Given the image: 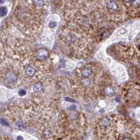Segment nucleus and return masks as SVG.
I'll return each mask as SVG.
<instances>
[{"label":"nucleus","mask_w":140,"mask_h":140,"mask_svg":"<svg viewBox=\"0 0 140 140\" xmlns=\"http://www.w3.org/2000/svg\"><path fill=\"white\" fill-rule=\"evenodd\" d=\"M1 74H4L2 78H4L5 82L11 85H15L18 81V73L14 69H8L6 70L2 71Z\"/></svg>","instance_id":"f03ea898"},{"label":"nucleus","mask_w":140,"mask_h":140,"mask_svg":"<svg viewBox=\"0 0 140 140\" xmlns=\"http://www.w3.org/2000/svg\"><path fill=\"white\" fill-rule=\"evenodd\" d=\"M116 117L113 116H105L99 120L97 128L101 136L111 135L116 127Z\"/></svg>","instance_id":"f257e3e1"},{"label":"nucleus","mask_w":140,"mask_h":140,"mask_svg":"<svg viewBox=\"0 0 140 140\" xmlns=\"http://www.w3.org/2000/svg\"><path fill=\"white\" fill-rule=\"evenodd\" d=\"M118 4L115 0H108L106 3V8L111 13L116 12L118 10Z\"/></svg>","instance_id":"20e7f679"},{"label":"nucleus","mask_w":140,"mask_h":140,"mask_svg":"<svg viewBox=\"0 0 140 140\" xmlns=\"http://www.w3.org/2000/svg\"><path fill=\"white\" fill-rule=\"evenodd\" d=\"M138 67H139V69L140 70V64H138Z\"/></svg>","instance_id":"f8f14e48"},{"label":"nucleus","mask_w":140,"mask_h":140,"mask_svg":"<svg viewBox=\"0 0 140 140\" xmlns=\"http://www.w3.org/2000/svg\"><path fill=\"white\" fill-rule=\"evenodd\" d=\"M16 140H23V137H22V136H19V137H17Z\"/></svg>","instance_id":"9d476101"},{"label":"nucleus","mask_w":140,"mask_h":140,"mask_svg":"<svg viewBox=\"0 0 140 140\" xmlns=\"http://www.w3.org/2000/svg\"><path fill=\"white\" fill-rule=\"evenodd\" d=\"M35 59L36 60L39 61L40 63H42L44 61L48 60L49 58V53L47 49L44 48H41L37 51L35 53Z\"/></svg>","instance_id":"7ed1b4c3"},{"label":"nucleus","mask_w":140,"mask_h":140,"mask_svg":"<svg viewBox=\"0 0 140 140\" xmlns=\"http://www.w3.org/2000/svg\"><path fill=\"white\" fill-rule=\"evenodd\" d=\"M1 16H6V14H7V12H8V11H7V9H6V7H1Z\"/></svg>","instance_id":"6e6552de"},{"label":"nucleus","mask_w":140,"mask_h":140,"mask_svg":"<svg viewBox=\"0 0 140 140\" xmlns=\"http://www.w3.org/2000/svg\"><path fill=\"white\" fill-rule=\"evenodd\" d=\"M122 140H132L130 138H129V137H125L124 139Z\"/></svg>","instance_id":"9b49d317"},{"label":"nucleus","mask_w":140,"mask_h":140,"mask_svg":"<svg viewBox=\"0 0 140 140\" xmlns=\"http://www.w3.org/2000/svg\"><path fill=\"white\" fill-rule=\"evenodd\" d=\"M56 25V22H54V21H51V22H49V26L50 27H54Z\"/></svg>","instance_id":"1a4fd4ad"},{"label":"nucleus","mask_w":140,"mask_h":140,"mask_svg":"<svg viewBox=\"0 0 140 140\" xmlns=\"http://www.w3.org/2000/svg\"><path fill=\"white\" fill-rule=\"evenodd\" d=\"M104 93L109 97H112L115 94V89L111 85H106L103 89Z\"/></svg>","instance_id":"423d86ee"},{"label":"nucleus","mask_w":140,"mask_h":140,"mask_svg":"<svg viewBox=\"0 0 140 140\" xmlns=\"http://www.w3.org/2000/svg\"><path fill=\"white\" fill-rule=\"evenodd\" d=\"M37 74V70L35 69V67H32V66H28L25 68V71H24V74L25 76L30 79V78H33Z\"/></svg>","instance_id":"39448f33"},{"label":"nucleus","mask_w":140,"mask_h":140,"mask_svg":"<svg viewBox=\"0 0 140 140\" xmlns=\"http://www.w3.org/2000/svg\"><path fill=\"white\" fill-rule=\"evenodd\" d=\"M44 84L41 82H37L33 85V90L35 94L40 93L44 90Z\"/></svg>","instance_id":"0eeeda50"}]
</instances>
